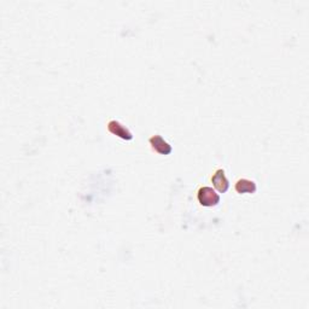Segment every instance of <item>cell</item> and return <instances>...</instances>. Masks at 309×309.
Listing matches in <instances>:
<instances>
[{"label": "cell", "instance_id": "6da1fadb", "mask_svg": "<svg viewBox=\"0 0 309 309\" xmlns=\"http://www.w3.org/2000/svg\"><path fill=\"white\" fill-rule=\"evenodd\" d=\"M197 198L198 202L203 207H215V205L220 203V196L216 194L215 190L208 186H203L198 190Z\"/></svg>", "mask_w": 309, "mask_h": 309}, {"label": "cell", "instance_id": "7a4b0ae2", "mask_svg": "<svg viewBox=\"0 0 309 309\" xmlns=\"http://www.w3.org/2000/svg\"><path fill=\"white\" fill-rule=\"evenodd\" d=\"M108 129H109L110 133L115 134V136L123 139V140H132V139H133V134L128 131V128H126L125 126L121 125V123L116 120L109 121V123H108Z\"/></svg>", "mask_w": 309, "mask_h": 309}, {"label": "cell", "instance_id": "277c9868", "mask_svg": "<svg viewBox=\"0 0 309 309\" xmlns=\"http://www.w3.org/2000/svg\"><path fill=\"white\" fill-rule=\"evenodd\" d=\"M150 145H151L152 150L158 152L160 155H169L171 152V146L168 144L165 139L161 136H154L150 138Z\"/></svg>", "mask_w": 309, "mask_h": 309}, {"label": "cell", "instance_id": "5b68a950", "mask_svg": "<svg viewBox=\"0 0 309 309\" xmlns=\"http://www.w3.org/2000/svg\"><path fill=\"white\" fill-rule=\"evenodd\" d=\"M234 189H236L237 194L243 195V194H255L256 191V184L253 180H248V179H239L234 185Z\"/></svg>", "mask_w": 309, "mask_h": 309}, {"label": "cell", "instance_id": "3957f363", "mask_svg": "<svg viewBox=\"0 0 309 309\" xmlns=\"http://www.w3.org/2000/svg\"><path fill=\"white\" fill-rule=\"evenodd\" d=\"M211 183L214 184L215 189L218 190L219 192H221V194H225L229 187V183L228 180H227L225 170H224V169H218V170L214 173V175L211 176Z\"/></svg>", "mask_w": 309, "mask_h": 309}]
</instances>
